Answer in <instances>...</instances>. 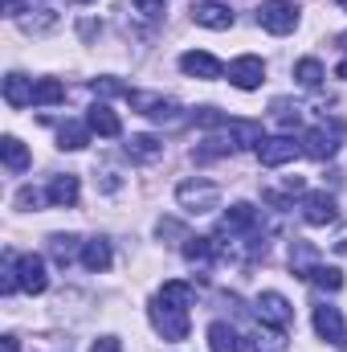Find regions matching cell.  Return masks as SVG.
Returning a JSON list of instances; mask_svg holds the SVG:
<instances>
[{
    "instance_id": "1",
    "label": "cell",
    "mask_w": 347,
    "mask_h": 352,
    "mask_svg": "<svg viewBox=\"0 0 347 352\" xmlns=\"http://www.w3.org/2000/svg\"><path fill=\"white\" fill-rule=\"evenodd\" d=\"M147 316H152V328H156L168 344L188 340V307H172V303H164V299L156 295L152 307H147Z\"/></svg>"
},
{
    "instance_id": "2",
    "label": "cell",
    "mask_w": 347,
    "mask_h": 352,
    "mask_svg": "<svg viewBox=\"0 0 347 352\" xmlns=\"http://www.w3.org/2000/svg\"><path fill=\"white\" fill-rule=\"evenodd\" d=\"M339 140H344V123L339 119H327V123H315L302 131V152L311 160H331L339 152Z\"/></svg>"
},
{
    "instance_id": "3",
    "label": "cell",
    "mask_w": 347,
    "mask_h": 352,
    "mask_svg": "<svg viewBox=\"0 0 347 352\" xmlns=\"http://www.w3.org/2000/svg\"><path fill=\"white\" fill-rule=\"evenodd\" d=\"M176 201H180V209H188V213H213V209L221 205V188H217L213 180H184V184L176 188Z\"/></svg>"
},
{
    "instance_id": "4",
    "label": "cell",
    "mask_w": 347,
    "mask_h": 352,
    "mask_svg": "<svg viewBox=\"0 0 347 352\" xmlns=\"http://www.w3.org/2000/svg\"><path fill=\"white\" fill-rule=\"evenodd\" d=\"M127 102H131V111H139L156 123H176L180 119V102L164 98V94H152V90H127Z\"/></svg>"
},
{
    "instance_id": "5",
    "label": "cell",
    "mask_w": 347,
    "mask_h": 352,
    "mask_svg": "<svg viewBox=\"0 0 347 352\" xmlns=\"http://www.w3.org/2000/svg\"><path fill=\"white\" fill-rule=\"evenodd\" d=\"M258 25L265 29V33L286 37V33H294V29H298V8H294L290 0H261Z\"/></svg>"
},
{
    "instance_id": "6",
    "label": "cell",
    "mask_w": 347,
    "mask_h": 352,
    "mask_svg": "<svg viewBox=\"0 0 347 352\" xmlns=\"http://www.w3.org/2000/svg\"><path fill=\"white\" fill-rule=\"evenodd\" d=\"M12 266H16V287H21V291H29V295H41V291L49 287L45 258H37V254H21V258H12Z\"/></svg>"
},
{
    "instance_id": "7",
    "label": "cell",
    "mask_w": 347,
    "mask_h": 352,
    "mask_svg": "<svg viewBox=\"0 0 347 352\" xmlns=\"http://www.w3.org/2000/svg\"><path fill=\"white\" fill-rule=\"evenodd\" d=\"M258 316H261V324L282 328V332L294 324V307H290L286 295H278V291H261L258 295Z\"/></svg>"
},
{
    "instance_id": "8",
    "label": "cell",
    "mask_w": 347,
    "mask_h": 352,
    "mask_svg": "<svg viewBox=\"0 0 347 352\" xmlns=\"http://www.w3.org/2000/svg\"><path fill=\"white\" fill-rule=\"evenodd\" d=\"M298 152H302V144H294L290 135H274V140H261L258 144V160L265 168H282V164H290Z\"/></svg>"
},
{
    "instance_id": "9",
    "label": "cell",
    "mask_w": 347,
    "mask_h": 352,
    "mask_svg": "<svg viewBox=\"0 0 347 352\" xmlns=\"http://www.w3.org/2000/svg\"><path fill=\"white\" fill-rule=\"evenodd\" d=\"M339 217V205L331 192H307L302 197V221L307 226H331Z\"/></svg>"
},
{
    "instance_id": "10",
    "label": "cell",
    "mask_w": 347,
    "mask_h": 352,
    "mask_svg": "<svg viewBox=\"0 0 347 352\" xmlns=\"http://www.w3.org/2000/svg\"><path fill=\"white\" fill-rule=\"evenodd\" d=\"M261 78H265V62H261L258 54H241V58L229 66V82L237 90H258Z\"/></svg>"
},
{
    "instance_id": "11",
    "label": "cell",
    "mask_w": 347,
    "mask_h": 352,
    "mask_svg": "<svg viewBox=\"0 0 347 352\" xmlns=\"http://www.w3.org/2000/svg\"><path fill=\"white\" fill-rule=\"evenodd\" d=\"M180 70L192 74V78H200V82H213V78L225 74V66H221L213 54H204V50H188V54H180Z\"/></svg>"
},
{
    "instance_id": "12",
    "label": "cell",
    "mask_w": 347,
    "mask_h": 352,
    "mask_svg": "<svg viewBox=\"0 0 347 352\" xmlns=\"http://www.w3.org/2000/svg\"><path fill=\"white\" fill-rule=\"evenodd\" d=\"M78 197H82V180L74 173H62L49 180V188H45V201L49 205H58V209H74L78 205Z\"/></svg>"
},
{
    "instance_id": "13",
    "label": "cell",
    "mask_w": 347,
    "mask_h": 352,
    "mask_svg": "<svg viewBox=\"0 0 347 352\" xmlns=\"http://www.w3.org/2000/svg\"><path fill=\"white\" fill-rule=\"evenodd\" d=\"M315 332H319V340H327V344H344V336H347L344 311L319 303V307H315Z\"/></svg>"
},
{
    "instance_id": "14",
    "label": "cell",
    "mask_w": 347,
    "mask_h": 352,
    "mask_svg": "<svg viewBox=\"0 0 347 352\" xmlns=\"http://www.w3.org/2000/svg\"><path fill=\"white\" fill-rule=\"evenodd\" d=\"M258 226V209L250 205V201H237L233 209H225V217H221V234L225 238H237V234H250Z\"/></svg>"
},
{
    "instance_id": "15",
    "label": "cell",
    "mask_w": 347,
    "mask_h": 352,
    "mask_svg": "<svg viewBox=\"0 0 347 352\" xmlns=\"http://www.w3.org/2000/svg\"><path fill=\"white\" fill-rule=\"evenodd\" d=\"M192 21L204 25V29H233V12H229L225 4H217V0H200V4H192Z\"/></svg>"
},
{
    "instance_id": "16",
    "label": "cell",
    "mask_w": 347,
    "mask_h": 352,
    "mask_svg": "<svg viewBox=\"0 0 347 352\" xmlns=\"http://www.w3.org/2000/svg\"><path fill=\"white\" fill-rule=\"evenodd\" d=\"M86 123H90V131L94 135H102V140H115L119 131H123V123H119V115L106 107V102H94L86 111Z\"/></svg>"
},
{
    "instance_id": "17",
    "label": "cell",
    "mask_w": 347,
    "mask_h": 352,
    "mask_svg": "<svg viewBox=\"0 0 347 352\" xmlns=\"http://www.w3.org/2000/svg\"><path fill=\"white\" fill-rule=\"evenodd\" d=\"M0 156H4V168L12 176H21V173H29V164H33V156H29V148L16 140V135H4L0 140Z\"/></svg>"
},
{
    "instance_id": "18",
    "label": "cell",
    "mask_w": 347,
    "mask_h": 352,
    "mask_svg": "<svg viewBox=\"0 0 347 352\" xmlns=\"http://www.w3.org/2000/svg\"><path fill=\"white\" fill-rule=\"evenodd\" d=\"M4 102H8L12 111L33 107V82H29L25 74H8V78H4Z\"/></svg>"
},
{
    "instance_id": "19",
    "label": "cell",
    "mask_w": 347,
    "mask_h": 352,
    "mask_svg": "<svg viewBox=\"0 0 347 352\" xmlns=\"http://www.w3.org/2000/svg\"><path fill=\"white\" fill-rule=\"evenodd\" d=\"M208 349L213 352H246V344H241V336L225 320H217V324H208Z\"/></svg>"
},
{
    "instance_id": "20",
    "label": "cell",
    "mask_w": 347,
    "mask_h": 352,
    "mask_svg": "<svg viewBox=\"0 0 347 352\" xmlns=\"http://www.w3.org/2000/svg\"><path fill=\"white\" fill-rule=\"evenodd\" d=\"M221 254V242L217 238H184V258L196 266H208Z\"/></svg>"
},
{
    "instance_id": "21",
    "label": "cell",
    "mask_w": 347,
    "mask_h": 352,
    "mask_svg": "<svg viewBox=\"0 0 347 352\" xmlns=\"http://www.w3.org/2000/svg\"><path fill=\"white\" fill-rule=\"evenodd\" d=\"M127 156L139 160V164H152V160L164 156V144H160L156 135H131V140H127Z\"/></svg>"
},
{
    "instance_id": "22",
    "label": "cell",
    "mask_w": 347,
    "mask_h": 352,
    "mask_svg": "<svg viewBox=\"0 0 347 352\" xmlns=\"http://www.w3.org/2000/svg\"><path fill=\"white\" fill-rule=\"evenodd\" d=\"M82 266L94 270V274H102V270H110V242H102V238H94L82 246Z\"/></svg>"
},
{
    "instance_id": "23",
    "label": "cell",
    "mask_w": 347,
    "mask_h": 352,
    "mask_svg": "<svg viewBox=\"0 0 347 352\" xmlns=\"http://www.w3.org/2000/svg\"><path fill=\"white\" fill-rule=\"evenodd\" d=\"M66 102V87L58 78H37L33 82V107H58Z\"/></svg>"
},
{
    "instance_id": "24",
    "label": "cell",
    "mask_w": 347,
    "mask_h": 352,
    "mask_svg": "<svg viewBox=\"0 0 347 352\" xmlns=\"http://www.w3.org/2000/svg\"><path fill=\"white\" fill-rule=\"evenodd\" d=\"M323 78H327V70H323L319 58H302V62H294V82H298V87L315 90Z\"/></svg>"
},
{
    "instance_id": "25",
    "label": "cell",
    "mask_w": 347,
    "mask_h": 352,
    "mask_svg": "<svg viewBox=\"0 0 347 352\" xmlns=\"http://www.w3.org/2000/svg\"><path fill=\"white\" fill-rule=\"evenodd\" d=\"M86 144H90V123H66L58 131V148H66V152H82Z\"/></svg>"
},
{
    "instance_id": "26",
    "label": "cell",
    "mask_w": 347,
    "mask_h": 352,
    "mask_svg": "<svg viewBox=\"0 0 347 352\" xmlns=\"http://www.w3.org/2000/svg\"><path fill=\"white\" fill-rule=\"evenodd\" d=\"M160 299H164V303H172V307H192L196 287H192V283H180V278H172V283H164V287H160Z\"/></svg>"
},
{
    "instance_id": "27",
    "label": "cell",
    "mask_w": 347,
    "mask_h": 352,
    "mask_svg": "<svg viewBox=\"0 0 347 352\" xmlns=\"http://www.w3.org/2000/svg\"><path fill=\"white\" fill-rule=\"evenodd\" d=\"M302 278H311L315 287H327V291H339V287H344V274H339L335 266H323V263H315Z\"/></svg>"
},
{
    "instance_id": "28",
    "label": "cell",
    "mask_w": 347,
    "mask_h": 352,
    "mask_svg": "<svg viewBox=\"0 0 347 352\" xmlns=\"http://www.w3.org/2000/svg\"><path fill=\"white\" fill-rule=\"evenodd\" d=\"M233 148H237V144H233V135H229V140H208L204 148H196V152H192V160H200V164H204V160H217V156H229Z\"/></svg>"
},
{
    "instance_id": "29",
    "label": "cell",
    "mask_w": 347,
    "mask_h": 352,
    "mask_svg": "<svg viewBox=\"0 0 347 352\" xmlns=\"http://www.w3.org/2000/svg\"><path fill=\"white\" fill-rule=\"evenodd\" d=\"M49 250H53L58 263L66 266L74 258V250H78V238H74V234H53V238H49Z\"/></svg>"
},
{
    "instance_id": "30",
    "label": "cell",
    "mask_w": 347,
    "mask_h": 352,
    "mask_svg": "<svg viewBox=\"0 0 347 352\" xmlns=\"http://www.w3.org/2000/svg\"><path fill=\"white\" fill-rule=\"evenodd\" d=\"M258 352H286V332L282 328H261L258 332Z\"/></svg>"
},
{
    "instance_id": "31",
    "label": "cell",
    "mask_w": 347,
    "mask_h": 352,
    "mask_svg": "<svg viewBox=\"0 0 347 352\" xmlns=\"http://www.w3.org/2000/svg\"><path fill=\"white\" fill-rule=\"evenodd\" d=\"M131 8L139 12V16H164V0H131Z\"/></svg>"
},
{
    "instance_id": "32",
    "label": "cell",
    "mask_w": 347,
    "mask_h": 352,
    "mask_svg": "<svg viewBox=\"0 0 347 352\" xmlns=\"http://www.w3.org/2000/svg\"><path fill=\"white\" fill-rule=\"evenodd\" d=\"M90 87H94V94H127V90L119 87V82H115V78H94V82H90Z\"/></svg>"
},
{
    "instance_id": "33",
    "label": "cell",
    "mask_w": 347,
    "mask_h": 352,
    "mask_svg": "<svg viewBox=\"0 0 347 352\" xmlns=\"http://www.w3.org/2000/svg\"><path fill=\"white\" fill-rule=\"evenodd\" d=\"M90 352H123V344H119V336H98L90 344Z\"/></svg>"
},
{
    "instance_id": "34",
    "label": "cell",
    "mask_w": 347,
    "mask_h": 352,
    "mask_svg": "<svg viewBox=\"0 0 347 352\" xmlns=\"http://www.w3.org/2000/svg\"><path fill=\"white\" fill-rule=\"evenodd\" d=\"M156 234H160V238H164V234H168V238H180V234H184V226L168 217V221H160V226H156Z\"/></svg>"
},
{
    "instance_id": "35",
    "label": "cell",
    "mask_w": 347,
    "mask_h": 352,
    "mask_svg": "<svg viewBox=\"0 0 347 352\" xmlns=\"http://www.w3.org/2000/svg\"><path fill=\"white\" fill-rule=\"evenodd\" d=\"M37 201H41V197H37L33 188H21V192H16V205H21V209H37Z\"/></svg>"
},
{
    "instance_id": "36",
    "label": "cell",
    "mask_w": 347,
    "mask_h": 352,
    "mask_svg": "<svg viewBox=\"0 0 347 352\" xmlns=\"http://www.w3.org/2000/svg\"><path fill=\"white\" fill-rule=\"evenodd\" d=\"M4 352H21V340L16 336H4Z\"/></svg>"
},
{
    "instance_id": "37",
    "label": "cell",
    "mask_w": 347,
    "mask_h": 352,
    "mask_svg": "<svg viewBox=\"0 0 347 352\" xmlns=\"http://www.w3.org/2000/svg\"><path fill=\"white\" fill-rule=\"evenodd\" d=\"M335 74H339V78H347V58L339 62V66H335Z\"/></svg>"
},
{
    "instance_id": "38",
    "label": "cell",
    "mask_w": 347,
    "mask_h": 352,
    "mask_svg": "<svg viewBox=\"0 0 347 352\" xmlns=\"http://www.w3.org/2000/svg\"><path fill=\"white\" fill-rule=\"evenodd\" d=\"M335 45H344V50H347V33H339V37H335Z\"/></svg>"
},
{
    "instance_id": "39",
    "label": "cell",
    "mask_w": 347,
    "mask_h": 352,
    "mask_svg": "<svg viewBox=\"0 0 347 352\" xmlns=\"http://www.w3.org/2000/svg\"><path fill=\"white\" fill-rule=\"evenodd\" d=\"M335 4H339V8H347V0H335Z\"/></svg>"
},
{
    "instance_id": "40",
    "label": "cell",
    "mask_w": 347,
    "mask_h": 352,
    "mask_svg": "<svg viewBox=\"0 0 347 352\" xmlns=\"http://www.w3.org/2000/svg\"><path fill=\"white\" fill-rule=\"evenodd\" d=\"M78 4H90V0H78Z\"/></svg>"
}]
</instances>
